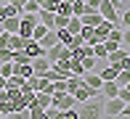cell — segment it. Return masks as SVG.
<instances>
[{"mask_svg":"<svg viewBox=\"0 0 130 119\" xmlns=\"http://www.w3.org/2000/svg\"><path fill=\"white\" fill-rule=\"evenodd\" d=\"M80 119H104V95L88 98L85 103H77Z\"/></svg>","mask_w":130,"mask_h":119,"instance_id":"6da1fadb","label":"cell"},{"mask_svg":"<svg viewBox=\"0 0 130 119\" xmlns=\"http://www.w3.org/2000/svg\"><path fill=\"white\" fill-rule=\"evenodd\" d=\"M51 106H56L58 111L74 109V106H77V98H74L72 93H53V103H51Z\"/></svg>","mask_w":130,"mask_h":119,"instance_id":"7a4b0ae2","label":"cell"},{"mask_svg":"<svg viewBox=\"0 0 130 119\" xmlns=\"http://www.w3.org/2000/svg\"><path fill=\"white\" fill-rule=\"evenodd\" d=\"M125 101L122 98H104V116H122Z\"/></svg>","mask_w":130,"mask_h":119,"instance_id":"3957f363","label":"cell"},{"mask_svg":"<svg viewBox=\"0 0 130 119\" xmlns=\"http://www.w3.org/2000/svg\"><path fill=\"white\" fill-rule=\"evenodd\" d=\"M98 13H101L106 21H114V24H120V11H117V8H114V3H109V0H104V3L98 5Z\"/></svg>","mask_w":130,"mask_h":119,"instance_id":"277c9868","label":"cell"},{"mask_svg":"<svg viewBox=\"0 0 130 119\" xmlns=\"http://www.w3.org/2000/svg\"><path fill=\"white\" fill-rule=\"evenodd\" d=\"M72 95L77 98V103H85L88 98H96V95H101V90H93L90 85H85V82H82V85H80V87H77V90H74Z\"/></svg>","mask_w":130,"mask_h":119,"instance_id":"5b68a950","label":"cell"},{"mask_svg":"<svg viewBox=\"0 0 130 119\" xmlns=\"http://www.w3.org/2000/svg\"><path fill=\"white\" fill-rule=\"evenodd\" d=\"M0 27H3V32H8V34H19L21 19H19V16H8V19H3V21H0Z\"/></svg>","mask_w":130,"mask_h":119,"instance_id":"8992f818","label":"cell"},{"mask_svg":"<svg viewBox=\"0 0 130 119\" xmlns=\"http://www.w3.org/2000/svg\"><path fill=\"white\" fill-rule=\"evenodd\" d=\"M24 53L29 58H37V56H45V48L37 43V40H27L24 43Z\"/></svg>","mask_w":130,"mask_h":119,"instance_id":"52a82bcc","label":"cell"},{"mask_svg":"<svg viewBox=\"0 0 130 119\" xmlns=\"http://www.w3.org/2000/svg\"><path fill=\"white\" fill-rule=\"evenodd\" d=\"M32 69H35V74H37V77H43L45 71L51 69V61H48V56H37V58H32Z\"/></svg>","mask_w":130,"mask_h":119,"instance_id":"ba28073f","label":"cell"},{"mask_svg":"<svg viewBox=\"0 0 130 119\" xmlns=\"http://www.w3.org/2000/svg\"><path fill=\"white\" fill-rule=\"evenodd\" d=\"M111 27H114V21H101V24H98V27H93V29H96V43H106V37H109V29Z\"/></svg>","mask_w":130,"mask_h":119,"instance_id":"9c48e42d","label":"cell"},{"mask_svg":"<svg viewBox=\"0 0 130 119\" xmlns=\"http://www.w3.org/2000/svg\"><path fill=\"white\" fill-rule=\"evenodd\" d=\"M82 82H85V85H90L93 90H101V85H104V80H101V74H98V71H85V74H82Z\"/></svg>","mask_w":130,"mask_h":119,"instance_id":"30bf717a","label":"cell"},{"mask_svg":"<svg viewBox=\"0 0 130 119\" xmlns=\"http://www.w3.org/2000/svg\"><path fill=\"white\" fill-rule=\"evenodd\" d=\"M82 27H98V24L104 21V16L98 13V11H90V13H82Z\"/></svg>","mask_w":130,"mask_h":119,"instance_id":"8fae6325","label":"cell"},{"mask_svg":"<svg viewBox=\"0 0 130 119\" xmlns=\"http://www.w3.org/2000/svg\"><path fill=\"white\" fill-rule=\"evenodd\" d=\"M98 74H101V80H104V82H111V80H117L120 69H117V66H111V64H104V66L98 69Z\"/></svg>","mask_w":130,"mask_h":119,"instance_id":"7c38bea8","label":"cell"},{"mask_svg":"<svg viewBox=\"0 0 130 119\" xmlns=\"http://www.w3.org/2000/svg\"><path fill=\"white\" fill-rule=\"evenodd\" d=\"M101 95H104V98H117V95H120V85H117L114 80L104 82V85H101Z\"/></svg>","mask_w":130,"mask_h":119,"instance_id":"4fadbf2b","label":"cell"},{"mask_svg":"<svg viewBox=\"0 0 130 119\" xmlns=\"http://www.w3.org/2000/svg\"><path fill=\"white\" fill-rule=\"evenodd\" d=\"M40 24H43V27H48V29H53L56 27V13H53V11H45V8H40Z\"/></svg>","mask_w":130,"mask_h":119,"instance_id":"5bb4252c","label":"cell"},{"mask_svg":"<svg viewBox=\"0 0 130 119\" xmlns=\"http://www.w3.org/2000/svg\"><path fill=\"white\" fill-rule=\"evenodd\" d=\"M24 77H21V74H11L8 77V80H5V87H8V90H21V87H24Z\"/></svg>","mask_w":130,"mask_h":119,"instance_id":"9a60e30c","label":"cell"},{"mask_svg":"<svg viewBox=\"0 0 130 119\" xmlns=\"http://www.w3.org/2000/svg\"><path fill=\"white\" fill-rule=\"evenodd\" d=\"M13 71H16V74H21L24 80H29V77L35 74V69H32V61H27V64H13Z\"/></svg>","mask_w":130,"mask_h":119,"instance_id":"2e32d148","label":"cell"},{"mask_svg":"<svg viewBox=\"0 0 130 119\" xmlns=\"http://www.w3.org/2000/svg\"><path fill=\"white\" fill-rule=\"evenodd\" d=\"M80 40L88 43V45H96V29H93V27H82L80 29Z\"/></svg>","mask_w":130,"mask_h":119,"instance_id":"e0dca14e","label":"cell"},{"mask_svg":"<svg viewBox=\"0 0 130 119\" xmlns=\"http://www.w3.org/2000/svg\"><path fill=\"white\" fill-rule=\"evenodd\" d=\"M80 29H82V19H80V16H69V24H67V32H69V34H72V37H74V34H80Z\"/></svg>","mask_w":130,"mask_h":119,"instance_id":"ac0fdd59","label":"cell"},{"mask_svg":"<svg viewBox=\"0 0 130 119\" xmlns=\"http://www.w3.org/2000/svg\"><path fill=\"white\" fill-rule=\"evenodd\" d=\"M56 43H58V34H56V29H48V34H45V37L40 40V45H43L45 50H48V48H53Z\"/></svg>","mask_w":130,"mask_h":119,"instance_id":"d6986e66","label":"cell"},{"mask_svg":"<svg viewBox=\"0 0 130 119\" xmlns=\"http://www.w3.org/2000/svg\"><path fill=\"white\" fill-rule=\"evenodd\" d=\"M35 103L43 106V109H48V106L53 103V95L51 93H35Z\"/></svg>","mask_w":130,"mask_h":119,"instance_id":"ffe728a7","label":"cell"},{"mask_svg":"<svg viewBox=\"0 0 130 119\" xmlns=\"http://www.w3.org/2000/svg\"><path fill=\"white\" fill-rule=\"evenodd\" d=\"M40 0H27L24 5H21V13H40Z\"/></svg>","mask_w":130,"mask_h":119,"instance_id":"44dd1931","label":"cell"},{"mask_svg":"<svg viewBox=\"0 0 130 119\" xmlns=\"http://www.w3.org/2000/svg\"><path fill=\"white\" fill-rule=\"evenodd\" d=\"M29 116H32V119H48V111H45L43 106L32 103V106H29Z\"/></svg>","mask_w":130,"mask_h":119,"instance_id":"7402d4cb","label":"cell"},{"mask_svg":"<svg viewBox=\"0 0 130 119\" xmlns=\"http://www.w3.org/2000/svg\"><path fill=\"white\" fill-rule=\"evenodd\" d=\"M80 85H82V77L72 74V77H69V80H67V93H74V90H77Z\"/></svg>","mask_w":130,"mask_h":119,"instance_id":"603a6c76","label":"cell"},{"mask_svg":"<svg viewBox=\"0 0 130 119\" xmlns=\"http://www.w3.org/2000/svg\"><path fill=\"white\" fill-rule=\"evenodd\" d=\"M24 43L27 40L21 34H11V50H24Z\"/></svg>","mask_w":130,"mask_h":119,"instance_id":"cb8c5ba5","label":"cell"},{"mask_svg":"<svg viewBox=\"0 0 130 119\" xmlns=\"http://www.w3.org/2000/svg\"><path fill=\"white\" fill-rule=\"evenodd\" d=\"M69 71H72V74H77V77L85 74V69H82V64L77 61V58H69Z\"/></svg>","mask_w":130,"mask_h":119,"instance_id":"d4e9b609","label":"cell"},{"mask_svg":"<svg viewBox=\"0 0 130 119\" xmlns=\"http://www.w3.org/2000/svg\"><path fill=\"white\" fill-rule=\"evenodd\" d=\"M0 74H3L5 80H8L11 74H16V71H13V61H3V64H0Z\"/></svg>","mask_w":130,"mask_h":119,"instance_id":"484cf974","label":"cell"},{"mask_svg":"<svg viewBox=\"0 0 130 119\" xmlns=\"http://www.w3.org/2000/svg\"><path fill=\"white\" fill-rule=\"evenodd\" d=\"M45 34H48V27H43V24H37V27L32 29V40H37V43L45 37Z\"/></svg>","mask_w":130,"mask_h":119,"instance_id":"4316f807","label":"cell"},{"mask_svg":"<svg viewBox=\"0 0 130 119\" xmlns=\"http://www.w3.org/2000/svg\"><path fill=\"white\" fill-rule=\"evenodd\" d=\"M114 82H117L120 87H122V85H127V82H130V69H120V74H117V80H114Z\"/></svg>","mask_w":130,"mask_h":119,"instance_id":"83f0119b","label":"cell"},{"mask_svg":"<svg viewBox=\"0 0 130 119\" xmlns=\"http://www.w3.org/2000/svg\"><path fill=\"white\" fill-rule=\"evenodd\" d=\"M40 5H43L45 11H53V13H56L58 5H61V0H40Z\"/></svg>","mask_w":130,"mask_h":119,"instance_id":"f1b7e54d","label":"cell"},{"mask_svg":"<svg viewBox=\"0 0 130 119\" xmlns=\"http://www.w3.org/2000/svg\"><path fill=\"white\" fill-rule=\"evenodd\" d=\"M85 13V0H74L72 3V16H82Z\"/></svg>","mask_w":130,"mask_h":119,"instance_id":"f546056e","label":"cell"},{"mask_svg":"<svg viewBox=\"0 0 130 119\" xmlns=\"http://www.w3.org/2000/svg\"><path fill=\"white\" fill-rule=\"evenodd\" d=\"M56 34H58V43H64V45L72 43V34L67 32V27H64V29H56Z\"/></svg>","mask_w":130,"mask_h":119,"instance_id":"4dcf8cb0","label":"cell"},{"mask_svg":"<svg viewBox=\"0 0 130 119\" xmlns=\"http://www.w3.org/2000/svg\"><path fill=\"white\" fill-rule=\"evenodd\" d=\"M8 116H11V119H32V116H29V109H19V111H11Z\"/></svg>","mask_w":130,"mask_h":119,"instance_id":"1f68e13d","label":"cell"},{"mask_svg":"<svg viewBox=\"0 0 130 119\" xmlns=\"http://www.w3.org/2000/svg\"><path fill=\"white\" fill-rule=\"evenodd\" d=\"M3 61H13V50L11 48H0V64Z\"/></svg>","mask_w":130,"mask_h":119,"instance_id":"d6a6232c","label":"cell"},{"mask_svg":"<svg viewBox=\"0 0 130 119\" xmlns=\"http://www.w3.org/2000/svg\"><path fill=\"white\" fill-rule=\"evenodd\" d=\"M117 98H122L125 103H130V82H127V85H122V87H120V95H117Z\"/></svg>","mask_w":130,"mask_h":119,"instance_id":"836d02e7","label":"cell"},{"mask_svg":"<svg viewBox=\"0 0 130 119\" xmlns=\"http://www.w3.org/2000/svg\"><path fill=\"white\" fill-rule=\"evenodd\" d=\"M67 24H69V16H61V13H56V27H53V29H64Z\"/></svg>","mask_w":130,"mask_h":119,"instance_id":"e575fe53","label":"cell"},{"mask_svg":"<svg viewBox=\"0 0 130 119\" xmlns=\"http://www.w3.org/2000/svg\"><path fill=\"white\" fill-rule=\"evenodd\" d=\"M120 24H122V27H130V8H125V11H122V16H120Z\"/></svg>","mask_w":130,"mask_h":119,"instance_id":"d590c367","label":"cell"},{"mask_svg":"<svg viewBox=\"0 0 130 119\" xmlns=\"http://www.w3.org/2000/svg\"><path fill=\"white\" fill-rule=\"evenodd\" d=\"M0 48H11V34H8V32L0 34Z\"/></svg>","mask_w":130,"mask_h":119,"instance_id":"8d00e7d4","label":"cell"},{"mask_svg":"<svg viewBox=\"0 0 130 119\" xmlns=\"http://www.w3.org/2000/svg\"><path fill=\"white\" fill-rule=\"evenodd\" d=\"M122 45H130V27H125V34H122Z\"/></svg>","mask_w":130,"mask_h":119,"instance_id":"74e56055","label":"cell"},{"mask_svg":"<svg viewBox=\"0 0 130 119\" xmlns=\"http://www.w3.org/2000/svg\"><path fill=\"white\" fill-rule=\"evenodd\" d=\"M122 116H125V119H130V103H125V109H122Z\"/></svg>","mask_w":130,"mask_h":119,"instance_id":"f35d334b","label":"cell"},{"mask_svg":"<svg viewBox=\"0 0 130 119\" xmlns=\"http://www.w3.org/2000/svg\"><path fill=\"white\" fill-rule=\"evenodd\" d=\"M3 87H5V77L0 74V90H3Z\"/></svg>","mask_w":130,"mask_h":119,"instance_id":"ab89813d","label":"cell"},{"mask_svg":"<svg viewBox=\"0 0 130 119\" xmlns=\"http://www.w3.org/2000/svg\"><path fill=\"white\" fill-rule=\"evenodd\" d=\"M5 19V11H3V5H0V21H3Z\"/></svg>","mask_w":130,"mask_h":119,"instance_id":"60d3db41","label":"cell"},{"mask_svg":"<svg viewBox=\"0 0 130 119\" xmlns=\"http://www.w3.org/2000/svg\"><path fill=\"white\" fill-rule=\"evenodd\" d=\"M61 3H69V5H72V3H74V0H61Z\"/></svg>","mask_w":130,"mask_h":119,"instance_id":"b9f144b4","label":"cell"},{"mask_svg":"<svg viewBox=\"0 0 130 119\" xmlns=\"http://www.w3.org/2000/svg\"><path fill=\"white\" fill-rule=\"evenodd\" d=\"M0 3H13V0H0Z\"/></svg>","mask_w":130,"mask_h":119,"instance_id":"7bdbcfd3","label":"cell"},{"mask_svg":"<svg viewBox=\"0 0 130 119\" xmlns=\"http://www.w3.org/2000/svg\"><path fill=\"white\" fill-rule=\"evenodd\" d=\"M109 3H114V5H117V3H120V0H109Z\"/></svg>","mask_w":130,"mask_h":119,"instance_id":"ee69618b","label":"cell"},{"mask_svg":"<svg viewBox=\"0 0 130 119\" xmlns=\"http://www.w3.org/2000/svg\"><path fill=\"white\" fill-rule=\"evenodd\" d=\"M0 119H11V116H0Z\"/></svg>","mask_w":130,"mask_h":119,"instance_id":"f6af8a7d","label":"cell"},{"mask_svg":"<svg viewBox=\"0 0 130 119\" xmlns=\"http://www.w3.org/2000/svg\"><path fill=\"white\" fill-rule=\"evenodd\" d=\"M106 119H117V116H106Z\"/></svg>","mask_w":130,"mask_h":119,"instance_id":"bcb514c9","label":"cell"},{"mask_svg":"<svg viewBox=\"0 0 130 119\" xmlns=\"http://www.w3.org/2000/svg\"><path fill=\"white\" fill-rule=\"evenodd\" d=\"M0 34H3V27H0Z\"/></svg>","mask_w":130,"mask_h":119,"instance_id":"7dc6e473","label":"cell"},{"mask_svg":"<svg viewBox=\"0 0 130 119\" xmlns=\"http://www.w3.org/2000/svg\"><path fill=\"white\" fill-rule=\"evenodd\" d=\"M0 5H3V3H0Z\"/></svg>","mask_w":130,"mask_h":119,"instance_id":"c3c4849f","label":"cell"}]
</instances>
